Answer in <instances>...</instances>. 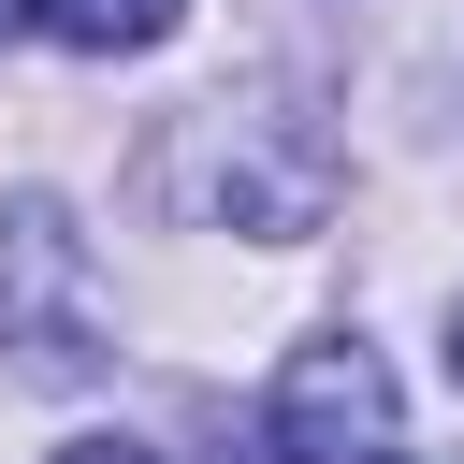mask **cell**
Listing matches in <instances>:
<instances>
[{
  "instance_id": "1",
  "label": "cell",
  "mask_w": 464,
  "mask_h": 464,
  "mask_svg": "<svg viewBox=\"0 0 464 464\" xmlns=\"http://www.w3.org/2000/svg\"><path fill=\"white\" fill-rule=\"evenodd\" d=\"M276 464H392V362L377 348H304L276 377Z\"/></svg>"
},
{
  "instance_id": "2",
  "label": "cell",
  "mask_w": 464,
  "mask_h": 464,
  "mask_svg": "<svg viewBox=\"0 0 464 464\" xmlns=\"http://www.w3.org/2000/svg\"><path fill=\"white\" fill-rule=\"evenodd\" d=\"M14 276H29V290L58 276V218H44V203L14 218ZM0 348H29V377H87V334H58V319H44V304H14V290H0Z\"/></svg>"
},
{
  "instance_id": "3",
  "label": "cell",
  "mask_w": 464,
  "mask_h": 464,
  "mask_svg": "<svg viewBox=\"0 0 464 464\" xmlns=\"http://www.w3.org/2000/svg\"><path fill=\"white\" fill-rule=\"evenodd\" d=\"M188 0H44V29L58 44H87V58H130V44H160Z\"/></svg>"
},
{
  "instance_id": "4",
  "label": "cell",
  "mask_w": 464,
  "mask_h": 464,
  "mask_svg": "<svg viewBox=\"0 0 464 464\" xmlns=\"http://www.w3.org/2000/svg\"><path fill=\"white\" fill-rule=\"evenodd\" d=\"M58 464H160V450H130V435H72Z\"/></svg>"
},
{
  "instance_id": "5",
  "label": "cell",
  "mask_w": 464,
  "mask_h": 464,
  "mask_svg": "<svg viewBox=\"0 0 464 464\" xmlns=\"http://www.w3.org/2000/svg\"><path fill=\"white\" fill-rule=\"evenodd\" d=\"M29 29H44V0H0V44H29Z\"/></svg>"
},
{
  "instance_id": "6",
  "label": "cell",
  "mask_w": 464,
  "mask_h": 464,
  "mask_svg": "<svg viewBox=\"0 0 464 464\" xmlns=\"http://www.w3.org/2000/svg\"><path fill=\"white\" fill-rule=\"evenodd\" d=\"M450 362H464V319H450Z\"/></svg>"
}]
</instances>
